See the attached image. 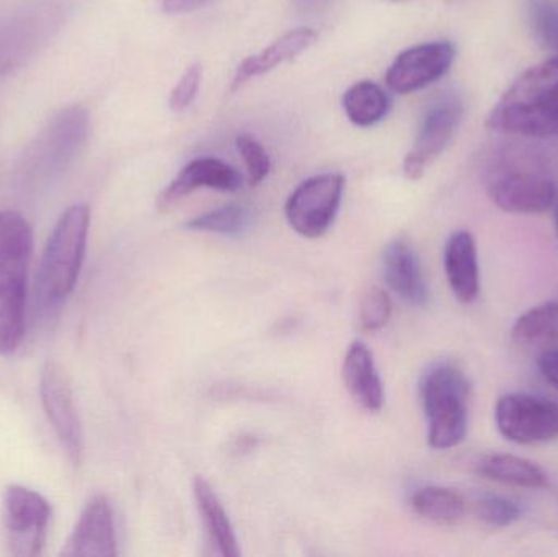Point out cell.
Here are the masks:
<instances>
[{"instance_id":"cell-1","label":"cell","mask_w":558,"mask_h":557,"mask_svg":"<svg viewBox=\"0 0 558 557\" xmlns=\"http://www.w3.org/2000/svg\"><path fill=\"white\" fill-rule=\"evenodd\" d=\"M487 126L511 136L558 140V56L523 72L495 104Z\"/></svg>"},{"instance_id":"cell-2","label":"cell","mask_w":558,"mask_h":557,"mask_svg":"<svg viewBox=\"0 0 558 557\" xmlns=\"http://www.w3.org/2000/svg\"><path fill=\"white\" fill-rule=\"evenodd\" d=\"M33 229L16 211H0V355H13L25 336L26 283Z\"/></svg>"},{"instance_id":"cell-3","label":"cell","mask_w":558,"mask_h":557,"mask_svg":"<svg viewBox=\"0 0 558 557\" xmlns=\"http://www.w3.org/2000/svg\"><path fill=\"white\" fill-rule=\"evenodd\" d=\"M88 229L87 205L71 206L56 222L36 275V304L41 313H54L74 291L87 251Z\"/></svg>"},{"instance_id":"cell-4","label":"cell","mask_w":558,"mask_h":557,"mask_svg":"<svg viewBox=\"0 0 558 557\" xmlns=\"http://www.w3.org/2000/svg\"><path fill=\"white\" fill-rule=\"evenodd\" d=\"M494 205L511 215H541L556 206L558 186L549 166L527 150H505L487 169Z\"/></svg>"},{"instance_id":"cell-5","label":"cell","mask_w":558,"mask_h":557,"mask_svg":"<svg viewBox=\"0 0 558 557\" xmlns=\"http://www.w3.org/2000/svg\"><path fill=\"white\" fill-rule=\"evenodd\" d=\"M423 411L428 424V444L449 450L464 441L469 428L471 383L454 363H438L422 379Z\"/></svg>"},{"instance_id":"cell-6","label":"cell","mask_w":558,"mask_h":557,"mask_svg":"<svg viewBox=\"0 0 558 557\" xmlns=\"http://www.w3.org/2000/svg\"><path fill=\"white\" fill-rule=\"evenodd\" d=\"M90 133V118L85 108L74 105L59 111L45 130L26 147L20 166L25 182L41 183L61 175Z\"/></svg>"},{"instance_id":"cell-7","label":"cell","mask_w":558,"mask_h":557,"mask_svg":"<svg viewBox=\"0 0 558 557\" xmlns=\"http://www.w3.org/2000/svg\"><path fill=\"white\" fill-rule=\"evenodd\" d=\"M498 432L518 445L558 440V399L533 392H508L495 408Z\"/></svg>"},{"instance_id":"cell-8","label":"cell","mask_w":558,"mask_h":557,"mask_svg":"<svg viewBox=\"0 0 558 557\" xmlns=\"http://www.w3.org/2000/svg\"><path fill=\"white\" fill-rule=\"evenodd\" d=\"M49 522L51 506L41 494L19 484L7 487L3 494V530L10 555L41 556L48 540Z\"/></svg>"},{"instance_id":"cell-9","label":"cell","mask_w":558,"mask_h":557,"mask_svg":"<svg viewBox=\"0 0 558 557\" xmlns=\"http://www.w3.org/2000/svg\"><path fill=\"white\" fill-rule=\"evenodd\" d=\"M344 177L320 173L302 182L286 202V219L302 238L317 239L333 225L343 198Z\"/></svg>"},{"instance_id":"cell-10","label":"cell","mask_w":558,"mask_h":557,"mask_svg":"<svg viewBox=\"0 0 558 557\" xmlns=\"http://www.w3.org/2000/svg\"><path fill=\"white\" fill-rule=\"evenodd\" d=\"M465 113L464 98L458 92H446L426 110L418 136L403 160L409 180H420L428 167L441 156L461 126Z\"/></svg>"},{"instance_id":"cell-11","label":"cell","mask_w":558,"mask_h":557,"mask_svg":"<svg viewBox=\"0 0 558 557\" xmlns=\"http://www.w3.org/2000/svg\"><path fill=\"white\" fill-rule=\"evenodd\" d=\"M39 396L49 424L54 428L56 437L62 450L74 467H81L84 458V434L81 415L75 404L71 382L61 365L48 362L41 370Z\"/></svg>"},{"instance_id":"cell-12","label":"cell","mask_w":558,"mask_h":557,"mask_svg":"<svg viewBox=\"0 0 558 557\" xmlns=\"http://www.w3.org/2000/svg\"><path fill=\"white\" fill-rule=\"evenodd\" d=\"M456 59L451 41H432L400 52L387 69L386 84L396 94L422 90L448 74Z\"/></svg>"},{"instance_id":"cell-13","label":"cell","mask_w":558,"mask_h":557,"mask_svg":"<svg viewBox=\"0 0 558 557\" xmlns=\"http://www.w3.org/2000/svg\"><path fill=\"white\" fill-rule=\"evenodd\" d=\"M62 556H118L117 523L113 507L105 496H94L82 510Z\"/></svg>"},{"instance_id":"cell-14","label":"cell","mask_w":558,"mask_h":557,"mask_svg":"<svg viewBox=\"0 0 558 557\" xmlns=\"http://www.w3.org/2000/svg\"><path fill=\"white\" fill-rule=\"evenodd\" d=\"M242 186V175L222 160L215 157H199L183 167L177 179L160 193L157 208L160 211L172 208L195 190L211 189L218 192L234 193Z\"/></svg>"},{"instance_id":"cell-15","label":"cell","mask_w":558,"mask_h":557,"mask_svg":"<svg viewBox=\"0 0 558 557\" xmlns=\"http://www.w3.org/2000/svg\"><path fill=\"white\" fill-rule=\"evenodd\" d=\"M383 274L387 287L407 304L426 307L429 303V288L420 265L418 255L412 245L402 239L389 242L384 249Z\"/></svg>"},{"instance_id":"cell-16","label":"cell","mask_w":558,"mask_h":557,"mask_svg":"<svg viewBox=\"0 0 558 557\" xmlns=\"http://www.w3.org/2000/svg\"><path fill=\"white\" fill-rule=\"evenodd\" d=\"M343 383L353 401L367 412H379L386 404V391L373 352L363 342L348 347L343 359Z\"/></svg>"},{"instance_id":"cell-17","label":"cell","mask_w":558,"mask_h":557,"mask_svg":"<svg viewBox=\"0 0 558 557\" xmlns=\"http://www.w3.org/2000/svg\"><path fill=\"white\" fill-rule=\"evenodd\" d=\"M445 271L452 294L461 303H474L481 293V267L477 244L468 231H458L445 247Z\"/></svg>"},{"instance_id":"cell-18","label":"cell","mask_w":558,"mask_h":557,"mask_svg":"<svg viewBox=\"0 0 558 557\" xmlns=\"http://www.w3.org/2000/svg\"><path fill=\"white\" fill-rule=\"evenodd\" d=\"M315 41L317 33L312 28H295L284 33L264 51L248 56L239 64L232 78V90H238L247 82L268 74L284 62L292 61L301 52L307 51Z\"/></svg>"},{"instance_id":"cell-19","label":"cell","mask_w":558,"mask_h":557,"mask_svg":"<svg viewBox=\"0 0 558 557\" xmlns=\"http://www.w3.org/2000/svg\"><path fill=\"white\" fill-rule=\"evenodd\" d=\"M193 494H195L196 507H198L206 535L213 548H216V553L226 557L241 555L234 526L221 500L213 491L211 484L203 477H196L193 481Z\"/></svg>"},{"instance_id":"cell-20","label":"cell","mask_w":558,"mask_h":557,"mask_svg":"<svg viewBox=\"0 0 558 557\" xmlns=\"http://www.w3.org/2000/svg\"><path fill=\"white\" fill-rule=\"evenodd\" d=\"M477 474L484 480L518 489H546L549 486V476L539 464L514 455H487L478 461Z\"/></svg>"},{"instance_id":"cell-21","label":"cell","mask_w":558,"mask_h":557,"mask_svg":"<svg viewBox=\"0 0 558 557\" xmlns=\"http://www.w3.org/2000/svg\"><path fill=\"white\" fill-rule=\"evenodd\" d=\"M514 342L524 349H539L543 352L558 347V301L531 307L518 317L511 330Z\"/></svg>"},{"instance_id":"cell-22","label":"cell","mask_w":558,"mask_h":557,"mask_svg":"<svg viewBox=\"0 0 558 557\" xmlns=\"http://www.w3.org/2000/svg\"><path fill=\"white\" fill-rule=\"evenodd\" d=\"M410 504L420 519L441 526L461 522L468 510L461 494L441 486H426L415 491Z\"/></svg>"},{"instance_id":"cell-23","label":"cell","mask_w":558,"mask_h":557,"mask_svg":"<svg viewBox=\"0 0 558 557\" xmlns=\"http://www.w3.org/2000/svg\"><path fill=\"white\" fill-rule=\"evenodd\" d=\"M344 113L356 126H373L389 113L390 98L379 84L373 81H360L344 92Z\"/></svg>"},{"instance_id":"cell-24","label":"cell","mask_w":558,"mask_h":557,"mask_svg":"<svg viewBox=\"0 0 558 557\" xmlns=\"http://www.w3.org/2000/svg\"><path fill=\"white\" fill-rule=\"evenodd\" d=\"M254 216L245 206L231 203L213 209L205 215L196 216L192 221L186 222V229L198 232H213L221 235H242L251 229Z\"/></svg>"},{"instance_id":"cell-25","label":"cell","mask_w":558,"mask_h":557,"mask_svg":"<svg viewBox=\"0 0 558 557\" xmlns=\"http://www.w3.org/2000/svg\"><path fill=\"white\" fill-rule=\"evenodd\" d=\"M527 19L537 41L558 56V0H527Z\"/></svg>"},{"instance_id":"cell-26","label":"cell","mask_w":558,"mask_h":557,"mask_svg":"<svg viewBox=\"0 0 558 557\" xmlns=\"http://www.w3.org/2000/svg\"><path fill=\"white\" fill-rule=\"evenodd\" d=\"M474 513L478 522L490 529H507L523 516L520 504L510 497L484 496L475 502Z\"/></svg>"},{"instance_id":"cell-27","label":"cell","mask_w":558,"mask_h":557,"mask_svg":"<svg viewBox=\"0 0 558 557\" xmlns=\"http://www.w3.org/2000/svg\"><path fill=\"white\" fill-rule=\"evenodd\" d=\"M392 316V301L383 288H371L364 293L360 303V323L363 332H377L389 324Z\"/></svg>"},{"instance_id":"cell-28","label":"cell","mask_w":558,"mask_h":557,"mask_svg":"<svg viewBox=\"0 0 558 557\" xmlns=\"http://www.w3.org/2000/svg\"><path fill=\"white\" fill-rule=\"evenodd\" d=\"M235 143L247 169L248 185L255 186L264 182L271 170L270 156L265 147L248 134H241Z\"/></svg>"},{"instance_id":"cell-29","label":"cell","mask_w":558,"mask_h":557,"mask_svg":"<svg viewBox=\"0 0 558 557\" xmlns=\"http://www.w3.org/2000/svg\"><path fill=\"white\" fill-rule=\"evenodd\" d=\"M203 68L199 62H193L183 72L173 90L170 92L169 107L173 111H185L192 107L202 87Z\"/></svg>"},{"instance_id":"cell-30","label":"cell","mask_w":558,"mask_h":557,"mask_svg":"<svg viewBox=\"0 0 558 557\" xmlns=\"http://www.w3.org/2000/svg\"><path fill=\"white\" fill-rule=\"evenodd\" d=\"M539 372L543 378L558 391V347L543 352L539 359Z\"/></svg>"},{"instance_id":"cell-31","label":"cell","mask_w":558,"mask_h":557,"mask_svg":"<svg viewBox=\"0 0 558 557\" xmlns=\"http://www.w3.org/2000/svg\"><path fill=\"white\" fill-rule=\"evenodd\" d=\"M209 0H162L163 10L172 15L180 13L193 12V10L202 9Z\"/></svg>"},{"instance_id":"cell-32","label":"cell","mask_w":558,"mask_h":557,"mask_svg":"<svg viewBox=\"0 0 558 557\" xmlns=\"http://www.w3.org/2000/svg\"><path fill=\"white\" fill-rule=\"evenodd\" d=\"M556 206H557L556 222H557V229H558V199H557Z\"/></svg>"},{"instance_id":"cell-33","label":"cell","mask_w":558,"mask_h":557,"mask_svg":"<svg viewBox=\"0 0 558 557\" xmlns=\"http://www.w3.org/2000/svg\"><path fill=\"white\" fill-rule=\"evenodd\" d=\"M390 2H410V0H390Z\"/></svg>"}]
</instances>
